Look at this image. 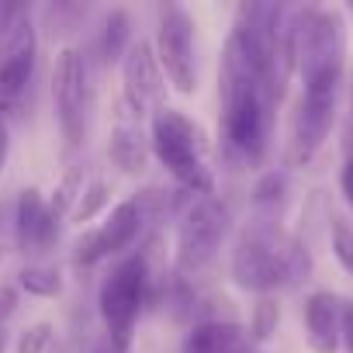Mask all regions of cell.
I'll list each match as a JSON object with an SVG mask.
<instances>
[{
  "label": "cell",
  "mask_w": 353,
  "mask_h": 353,
  "mask_svg": "<svg viewBox=\"0 0 353 353\" xmlns=\"http://www.w3.org/2000/svg\"><path fill=\"white\" fill-rule=\"evenodd\" d=\"M229 277L236 288L253 294H274L277 288H298L312 277L308 246L281 222L250 219L232 243Z\"/></svg>",
  "instance_id": "obj_2"
},
{
  "label": "cell",
  "mask_w": 353,
  "mask_h": 353,
  "mask_svg": "<svg viewBox=\"0 0 353 353\" xmlns=\"http://www.w3.org/2000/svg\"><path fill=\"white\" fill-rule=\"evenodd\" d=\"M329 239H332V256L339 260V267L353 277V219L346 215H332L329 219Z\"/></svg>",
  "instance_id": "obj_22"
},
{
  "label": "cell",
  "mask_w": 353,
  "mask_h": 353,
  "mask_svg": "<svg viewBox=\"0 0 353 353\" xmlns=\"http://www.w3.org/2000/svg\"><path fill=\"white\" fill-rule=\"evenodd\" d=\"M52 104L66 149H80L87 142V114H90V73L80 49H63L52 70Z\"/></svg>",
  "instance_id": "obj_8"
},
{
  "label": "cell",
  "mask_w": 353,
  "mask_h": 353,
  "mask_svg": "<svg viewBox=\"0 0 353 353\" xmlns=\"http://www.w3.org/2000/svg\"><path fill=\"white\" fill-rule=\"evenodd\" d=\"M149 145L152 156L166 166L181 191L194 198L215 194V166H212V142L201 121H194L181 108H159L149 118Z\"/></svg>",
  "instance_id": "obj_4"
},
{
  "label": "cell",
  "mask_w": 353,
  "mask_h": 353,
  "mask_svg": "<svg viewBox=\"0 0 353 353\" xmlns=\"http://www.w3.org/2000/svg\"><path fill=\"white\" fill-rule=\"evenodd\" d=\"M8 104H0V173L8 166V156H11V125H8Z\"/></svg>",
  "instance_id": "obj_26"
},
{
  "label": "cell",
  "mask_w": 353,
  "mask_h": 353,
  "mask_svg": "<svg viewBox=\"0 0 353 353\" xmlns=\"http://www.w3.org/2000/svg\"><path fill=\"white\" fill-rule=\"evenodd\" d=\"M339 298L332 291H315L305 301V343L312 353H336L343 343Z\"/></svg>",
  "instance_id": "obj_14"
},
{
  "label": "cell",
  "mask_w": 353,
  "mask_h": 353,
  "mask_svg": "<svg viewBox=\"0 0 353 353\" xmlns=\"http://www.w3.org/2000/svg\"><path fill=\"white\" fill-rule=\"evenodd\" d=\"M108 156L121 173H142L152 156L149 132L142 128V114H135L121 97H118V111H114V125L108 139Z\"/></svg>",
  "instance_id": "obj_13"
},
{
  "label": "cell",
  "mask_w": 353,
  "mask_h": 353,
  "mask_svg": "<svg viewBox=\"0 0 353 353\" xmlns=\"http://www.w3.org/2000/svg\"><path fill=\"white\" fill-rule=\"evenodd\" d=\"M339 322H343V339H346V350L353 353V298L339 305Z\"/></svg>",
  "instance_id": "obj_27"
},
{
  "label": "cell",
  "mask_w": 353,
  "mask_h": 353,
  "mask_svg": "<svg viewBox=\"0 0 353 353\" xmlns=\"http://www.w3.org/2000/svg\"><path fill=\"white\" fill-rule=\"evenodd\" d=\"M52 332H56L52 322H35V325H28V329L18 336V353H46L49 343H52Z\"/></svg>",
  "instance_id": "obj_23"
},
{
  "label": "cell",
  "mask_w": 353,
  "mask_h": 353,
  "mask_svg": "<svg viewBox=\"0 0 353 353\" xmlns=\"http://www.w3.org/2000/svg\"><path fill=\"white\" fill-rule=\"evenodd\" d=\"M159 250H163L159 232H149V239L135 253L114 260L101 281L97 312H101V322L108 329V343L114 353H132L135 325H139L142 312L149 308L152 277L166 274V267L159 263Z\"/></svg>",
  "instance_id": "obj_3"
},
{
  "label": "cell",
  "mask_w": 353,
  "mask_h": 353,
  "mask_svg": "<svg viewBox=\"0 0 353 353\" xmlns=\"http://www.w3.org/2000/svg\"><path fill=\"white\" fill-rule=\"evenodd\" d=\"M350 14H353V4H350Z\"/></svg>",
  "instance_id": "obj_31"
},
{
  "label": "cell",
  "mask_w": 353,
  "mask_h": 353,
  "mask_svg": "<svg viewBox=\"0 0 353 353\" xmlns=\"http://www.w3.org/2000/svg\"><path fill=\"white\" fill-rule=\"evenodd\" d=\"M246 343L253 339L236 319H201L191 322L181 353H239Z\"/></svg>",
  "instance_id": "obj_15"
},
{
  "label": "cell",
  "mask_w": 353,
  "mask_h": 353,
  "mask_svg": "<svg viewBox=\"0 0 353 353\" xmlns=\"http://www.w3.org/2000/svg\"><path fill=\"white\" fill-rule=\"evenodd\" d=\"M35 63H39L35 21L25 4H11L4 28H0V104L11 108L28 90L35 77Z\"/></svg>",
  "instance_id": "obj_7"
},
{
  "label": "cell",
  "mask_w": 353,
  "mask_h": 353,
  "mask_svg": "<svg viewBox=\"0 0 353 353\" xmlns=\"http://www.w3.org/2000/svg\"><path fill=\"white\" fill-rule=\"evenodd\" d=\"M336 97L339 94H308L301 90L291 125V163L305 166L312 156L325 145L332 125H336Z\"/></svg>",
  "instance_id": "obj_11"
},
{
  "label": "cell",
  "mask_w": 353,
  "mask_h": 353,
  "mask_svg": "<svg viewBox=\"0 0 353 353\" xmlns=\"http://www.w3.org/2000/svg\"><path fill=\"white\" fill-rule=\"evenodd\" d=\"M18 288L32 298H59L63 294V270L49 263H28L18 270Z\"/></svg>",
  "instance_id": "obj_18"
},
{
  "label": "cell",
  "mask_w": 353,
  "mask_h": 353,
  "mask_svg": "<svg viewBox=\"0 0 353 353\" xmlns=\"http://www.w3.org/2000/svg\"><path fill=\"white\" fill-rule=\"evenodd\" d=\"M4 346H8V336H4V329H0V353H4Z\"/></svg>",
  "instance_id": "obj_29"
},
{
  "label": "cell",
  "mask_w": 353,
  "mask_h": 353,
  "mask_svg": "<svg viewBox=\"0 0 353 353\" xmlns=\"http://www.w3.org/2000/svg\"><path fill=\"white\" fill-rule=\"evenodd\" d=\"M83 166H70L63 176H59V184H56V191H52V198H49V208H52V215L63 222L70 212H73V205H77V198L83 194Z\"/></svg>",
  "instance_id": "obj_20"
},
{
  "label": "cell",
  "mask_w": 353,
  "mask_h": 353,
  "mask_svg": "<svg viewBox=\"0 0 353 353\" xmlns=\"http://www.w3.org/2000/svg\"><path fill=\"white\" fill-rule=\"evenodd\" d=\"M59 219L39 188H25L14 205V243L25 256H42L59 243Z\"/></svg>",
  "instance_id": "obj_12"
},
{
  "label": "cell",
  "mask_w": 353,
  "mask_h": 353,
  "mask_svg": "<svg viewBox=\"0 0 353 353\" xmlns=\"http://www.w3.org/2000/svg\"><path fill=\"white\" fill-rule=\"evenodd\" d=\"M4 256H8V246H4V243H0V263H4Z\"/></svg>",
  "instance_id": "obj_30"
},
{
  "label": "cell",
  "mask_w": 353,
  "mask_h": 353,
  "mask_svg": "<svg viewBox=\"0 0 353 353\" xmlns=\"http://www.w3.org/2000/svg\"><path fill=\"white\" fill-rule=\"evenodd\" d=\"M8 8H11V4H4V0H0V28H4V18H8Z\"/></svg>",
  "instance_id": "obj_28"
},
{
  "label": "cell",
  "mask_w": 353,
  "mask_h": 353,
  "mask_svg": "<svg viewBox=\"0 0 353 353\" xmlns=\"http://www.w3.org/2000/svg\"><path fill=\"white\" fill-rule=\"evenodd\" d=\"M232 232V212L222 198H184V208L176 215V236H173V274L176 277H198L215 263L222 253V243Z\"/></svg>",
  "instance_id": "obj_5"
},
{
  "label": "cell",
  "mask_w": 353,
  "mask_h": 353,
  "mask_svg": "<svg viewBox=\"0 0 353 353\" xmlns=\"http://www.w3.org/2000/svg\"><path fill=\"white\" fill-rule=\"evenodd\" d=\"M121 101L135 111V114H156L159 108H166V77L159 70L156 49L149 39H135L132 49L121 59Z\"/></svg>",
  "instance_id": "obj_9"
},
{
  "label": "cell",
  "mask_w": 353,
  "mask_h": 353,
  "mask_svg": "<svg viewBox=\"0 0 353 353\" xmlns=\"http://www.w3.org/2000/svg\"><path fill=\"white\" fill-rule=\"evenodd\" d=\"M108 205H111V188H108V181H90V184L83 188V194L77 198V205H73V212H70V222L87 225V222H94Z\"/></svg>",
  "instance_id": "obj_21"
},
{
  "label": "cell",
  "mask_w": 353,
  "mask_h": 353,
  "mask_svg": "<svg viewBox=\"0 0 353 353\" xmlns=\"http://www.w3.org/2000/svg\"><path fill=\"white\" fill-rule=\"evenodd\" d=\"M284 201H288V173H284V170H267L260 181L253 184V208H256V219L277 222Z\"/></svg>",
  "instance_id": "obj_17"
},
{
  "label": "cell",
  "mask_w": 353,
  "mask_h": 353,
  "mask_svg": "<svg viewBox=\"0 0 353 353\" xmlns=\"http://www.w3.org/2000/svg\"><path fill=\"white\" fill-rule=\"evenodd\" d=\"M142 229H145V222H142L135 201H132V198H128V201H118V205L111 208V215H108L97 229H87V232L77 239V246H73L77 267H94V263H101V260L121 256V253L142 236Z\"/></svg>",
  "instance_id": "obj_10"
},
{
  "label": "cell",
  "mask_w": 353,
  "mask_h": 353,
  "mask_svg": "<svg viewBox=\"0 0 353 353\" xmlns=\"http://www.w3.org/2000/svg\"><path fill=\"white\" fill-rule=\"evenodd\" d=\"M339 191H343L346 205L353 208V125L346 128V139H343V170H339Z\"/></svg>",
  "instance_id": "obj_24"
},
{
  "label": "cell",
  "mask_w": 353,
  "mask_h": 353,
  "mask_svg": "<svg viewBox=\"0 0 353 353\" xmlns=\"http://www.w3.org/2000/svg\"><path fill=\"white\" fill-rule=\"evenodd\" d=\"M219 139L229 170H256L270 152V135L277 121L281 94L246 63V56L225 39L222 73H219Z\"/></svg>",
  "instance_id": "obj_1"
},
{
  "label": "cell",
  "mask_w": 353,
  "mask_h": 353,
  "mask_svg": "<svg viewBox=\"0 0 353 353\" xmlns=\"http://www.w3.org/2000/svg\"><path fill=\"white\" fill-rule=\"evenodd\" d=\"M18 312V284H0V329Z\"/></svg>",
  "instance_id": "obj_25"
},
{
  "label": "cell",
  "mask_w": 353,
  "mask_h": 353,
  "mask_svg": "<svg viewBox=\"0 0 353 353\" xmlns=\"http://www.w3.org/2000/svg\"><path fill=\"white\" fill-rule=\"evenodd\" d=\"M277 325H281V301L274 294H260L256 305H253V312H250V329H246L250 339L260 346V343L274 339Z\"/></svg>",
  "instance_id": "obj_19"
},
{
  "label": "cell",
  "mask_w": 353,
  "mask_h": 353,
  "mask_svg": "<svg viewBox=\"0 0 353 353\" xmlns=\"http://www.w3.org/2000/svg\"><path fill=\"white\" fill-rule=\"evenodd\" d=\"M159 70L166 83L176 94L198 90V63H194V18L181 4H163L156 18V39H152Z\"/></svg>",
  "instance_id": "obj_6"
},
{
  "label": "cell",
  "mask_w": 353,
  "mask_h": 353,
  "mask_svg": "<svg viewBox=\"0 0 353 353\" xmlns=\"http://www.w3.org/2000/svg\"><path fill=\"white\" fill-rule=\"evenodd\" d=\"M132 14L125 8H111L104 14V25H101V35H97V52H101V63L111 66V63H121L125 52L132 49Z\"/></svg>",
  "instance_id": "obj_16"
}]
</instances>
